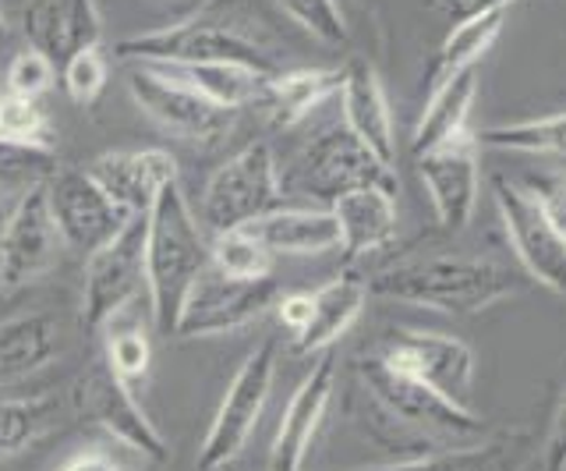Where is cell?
<instances>
[{"label":"cell","mask_w":566,"mask_h":471,"mask_svg":"<svg viewBox=\"0 0 566 471\" xmlns=\"http://www.w3.org/2000/svg\"><path fill=\"white\" fill-rule=\"evenodd\" d=\"M120 61L132 64H238L259 75H276L273 57L252 36L230 22V14L217 8V0L195 8L185 19L138 32L114 46Z\"/></svg>","instance_id":"obj_3"},{"label":"cell","mask_w":566,"mask_h":471,"mask_svg":"<svg viewBox=\"0 0 566 471\" xmlns=\"http://www.w3.org/2000/svg\"><path fill=\"white\" fill-rule=\"evenodd\" d=\"M517 291L503 263L485 255H415L379 270L368 281V294L400 305H418L447 316H474Z\"/></svg>","instance_id":"obj_1"},{"label":"cell","mask_w":566,"mask_h":471,"mask_svg":"<svg viewBox=\"0 0 566 471\" xmlns=\"http://www.w3.org/2000/svg\"><path fill=\"white\" fill-rule=\"evenodd\" d=\"M361 379H365L368 397L407 432L424 436L429 447L471 443L474 436H482V429H485L482 418H478L471 408L453 405L450 397H442L432 387H424V383L394 369V365L382 362L379 355L361 362Z\"/></svg>","instance_id":"obj_5"},{"label":"cell","mask_w":566,"mask_h":471,"mask_svg":"<svg viewBox=\"0 0 566 471\" xmlns=\"http://www.w3.org/2000/svg\"><path fill=\"white\" fill-rule=\"evenodd\" d=\"M64 241L50 217L46 178L32 181L0 223V287H22L53 270Z\"/></svg>","instance_id":"obj_13"},{"label":"cell","mask_w":566,"mask_h":471,"mask_svg":"<svg viewBox=\"0 0 566 471\" xmlns=\"http://www.w3.org/2000/svg\"><path fill=\"white\" fill-rule=\"evenodd\" d=\"M0 299H4V287H0Z\"/></svg>","instance_id":"obj_47"},{"label":"cell","mask_w":566,"mask_h":471,"mask_svg":"<svg viewBox=\"0 0 566 471\" xmlns=\"http://www.w3.org/2000/svg\"><path fill=\"white\" fill-rule=\"evenodd\" d=\"M368 299V281L361 273H340L312 291V323L294 337L297 355H326L333 341H340L354 320L361 316Z\"/></svg>","instance_id":"obj_24"},{"label":"cell","mask_w":566,"mask_h":471,"mask_svg":"<svg viewBox=\"0 0 566 471\" xmlns=\"http://www.w3.org/2000/svg\"><path fill=\"white\" fill-rule=\"evenodd\" d=\"M535 436L527 429H506L485 443H464L450 450L424 453V458L382 468H350V471H527L535 461Z\"/></svg>","instance_id":"obj_22"},{"label":"cell","mask_w":566,"mask_h":471,"mask_svg":"<svg viewBox=\"0 0 566 471\" xmlns=\"http://www.w3.org/2000/svg\"><path fill=\"white\" fill-rule=\"evenodd\" d=\"M146 287V213L132 217L124 231L106 241L85 259L82 276V329L99 334V329L117 320V312Z\"/></svg>","instance_id":"obj_8"},{"label":"cell","mask_w":566,"mask_h":471,"mask_svg":"<svg viewBox=\"0 0 566 471\" xmlns=\"http://www.w3.org/2000/svg\"><path fill=\"white\" fill-rule=\"evenodd\" d=\"M527 191L542 202L548 220H553L556 231L566 238V174L563 170H538V174H531Z\"/></svg>","instance_id":"obj_38"},{"label":"cell","mask_w":566,"mask_h":471,"mask_svg":"<svg viewBox=\"0 0 566 471\" xmlns=\"http://www.w3.org/2000/svg\"><path fill=\"white\" fill-rule=\"evenodd\" d=\"M64 341L57 312L29 308L18 316L0 320V387L22 383L53 365Z\"/></svg>","instance_id":"obj_21"},{"label":"cell","mask_w":566,"mask_h":471,"mask_svg":"<svg viewBox=\"0 0 566 471\" xmlns=\"http://www.w3.org/2000/svg\"><path fill=\"white\" fill-rule=\"evenodd\" d=\"M283 202V178L270 143H248L227 164L209 174L199 202L202 231L227 234L238 227H252Z\"/></svg>","instance_id":"obj_4"},{"label":"cell","mask_w":566,"mask_h":471,"mask_svg":"<svg viewBox=\"0 0 566 471\" xmlns=\"http://www.w3.org/2000/svg\"><path fill=\"white\" fill-rule=\"evenodd\" d=\"M538 464H542V471H566V387L559 394L553 426H548L545 440H542Z\"/></svg>","instance_id":"obj_39"},{"label":"cell","mask_w":566,"mask_h":471,"mask_svg":"<svg viewBox=\"0 0 566 471\" xmlns=\"http://www.w3.org/2000/svg\"><path fill=\"white\" fill-rule=\"evenodd\" d=\"M382 362L407 373L411 379L450 397L453 405L468 408V394L474 383V352L457 337L429 334V329H400L379 352Z\"/></svg>","instance_id":"obj_16"},{"label":"cell","mask_w":566,"mask_h":471,"mask_svg":"<svg viewBox=\"0 0 566 471\" xmlns=\"http://www.w3.org/2000/svg\"><path fill=\"white\" fill-rule=\"evenodd\" d=\"M273 255H323L340 249V227L329 209H273L248 227Z\"/></svg>","instance_id":"obj_25"},{"label":"cell","mask_w":566,"mask_h":471,"mask_svg":"<svg viewBox=\"0 0 566 471\" xmlns=\"http://www.w3.org/2000/svg\"><path fill=\"white\" fill-rule=\"evenodd\" d=\"M344 67H297V72H276L265 78L262 103L270 111V121L280 128H291L305 121L318 103H326L333 93H340Z\"/></svg>","instance_id":"obj_27"},{"label":"cell","mask_w":566,"mask_h":471,"mask_svg":"<svg viewBox=\"0 0 566 471\" xmlns=\"http://www.w3.org/2000/svg\"><path fill=\"white\" fill-rule=\"evenodd\" d=\"M61 82H64V93L71 103H78V107H93V103L103 96L106 82H111V67H106L103 50L93 46V50H82V54L64 61Z\"/></svg>","instance_id":"obj_36"},{"label":"cell","mask_w":566,"mask_h":471,"mask_svg":"<svg viewBox=\"0 0 566 471\" xmlns=\"http://www.w3.org/2000/svg\"><path fill=\"white\" fill-rule=\"evenodd\" d=\"M510 8H492V11H478L468 14V19H457V25L450 29V36L442 40L439 54L429 64V82H424V96H432L436 90H442L450 78L474 72V64L482 61L492 43L500 40V32L506 25Z\"/></svg>","instance_id":"obj_26"},{"label":"cell","mask_w":566,"mask_h":471,"mask_svg":"<svg viewBox=\"0 0 566 471\" xmlns=\"http://www.w3.org/2000/svg\"><path fill=\"white\" fill-rule=\"evenodd\" d=\"M209 270V238L191 213L181 185L159 191L146 213V299L153 326L174 334L195 281Z\"/></svg>","instance_id":"obj_2"},{"label":"cell","mask_w":566,"mask_h":471,"mask_svg":"<svg viewBox=\"0 0 566 471\" xmlns=\"http://www.w3.org/2000/svg\"><path fill=\"white\" fill-rule=\"evenodd\" d=\"M474 132H460L450 143L415 156L418 178L436 206V217L447 231H464L474 217L478 191H482V153Z\"/></svg>","instance_id":"obj_15"},{"label":"cell","mask_w":566,"mask_h":471,"mask_svg":"<svg viewBox=\"0 0 566 471\" xmlns=\"http://www.w3.org/2000/svg\"><path fill=\"white\" fill-rule=\"evenodd\" d=\"M57 397H0V461L25 453L57 426Z\"/></svg>","instance_id":"obj_30"},{"label":"cell","mask_w":566,"mask_h":471,"mask_svg":"<svg viewBox=\"0 0 566 471\" xmlns=\"http://www.w3.org/2000/svg\"><path fill=\"white\" fill-rule=\"evenodd\" d=\"M8 220V202H4V185H0V223Z\"/></svg>","instance_id":"obj_43"},{"label":"cell","mask_w":566,"mask_h":471,"mask_svg":"<svg viewBox=\"0 0 566 471\" xmlns=\"http://www.w3.org/2000/svg\"><path fill=\"white\" fill-rule=\"evenodd\" d=\"M276 379V337H265L259 347L244 355L238 373L230 376L220 397V408L199 443V471H217L230 464L252 440V432L262 418L265 400H270Z\"/></svg>","instance_id":"obj_6"},{"label":"cell","mask_w":566,"mask_h":471,"mask_svg":"<svg viewBox=\"0 0 566 471\" xmlns=\"http://www.w3.org/2000/svg\"><path fill=\"white\" fill-rule=\"evenodd\" d=\"M273 259L276 255L265 249L248 227L209 238V263L227 276H244V281L273 276Z\"/></svg>","instance_id":"obj_33"},{"label":"cell","mask_w":566,"mask_h":471,"mask_svg":"<svg viewBox=\"0 0 566 471\" xmlns=\"http://www.w3.org/2000/svg\"><path fill=\"white\" fill-rule=\"evenodd\" d=\"M0 90H4V78H0Z\"/></svg>","instance_id":"obj_46"},{"label":"cell","mask_w":566,"mask_h":471,"mask_svg":"<svg viewBox=\"0 0 566 471\" xmlns=\"http://www.w3.org/2000/svg\"><path fill=\"white\" fill-rule=\"evenodd\" d=\"M106 365L124 379V383H135L149 376V365H153V344L149 334L142 326H128V329H111L106 334V352H103Z\"/></svg>","instance_id":"obj_35"},{"label":"cell","mask_w":566,"mask_h":471,"mask_svg":"<svg viewBox=\"0 0 566 471\" xmlns=\"http://www.w3.org/2000/svg\"><path fill=\"white\" fill-rule=\"evenodd\" d=\"M474 93H478V75L464 72V75L450 78L432 96H424V114L418 121V132H415V143H411L415 156L450 143V138H457L460 132H468Z\"/></svg>","instance_id":"obj_28"},{"label":"cell","mask_w":566,"mask_h":471,"mask_svg":"<svg viewBox=\"0 0 566 471\" xmlns=\"http://www.w3.org/2000/svg\"><path fill=\"white\" fill-rule=\"evenodd\" d=\"M276 8L287 14V19L305 29L312 40H318L323 46H347L350 40V29L347 19L336 0H276Z\"/></svg>","instance_id":"obj_34"},{"label":"cell","mask_w":566,"mask_h":471,"mask_svg":"<svg viewBox=\"0 0 566 471\" xmlns=\"http://www.w3.org/2000/svg\"><path fill=\"white\" fill-rule=\"evenodd\" d=\"M53 471H132L114 450L106 447H85L78 453H71L67 461H61Z\"/></svg>","instance_id":"obj_40"},{"label":"cell","mask_w":566,"mask_h":471,"mask_svg":"<svg viewBox=\"0 0 566 471\" xmlns=\"http://www.w3.org/2000/svg\"><path fill=\"white\" fill-rule=\"evenodd\" d=\"M217 471H241V468H238L234 461H230V464H223V468H217Z\"/></svg>","instance_id":"obj_45"},{"label":"cell","mask_w":566,"mask_h":471,"mask_svg":"<svg viewBox=\"0 0 566 471\" xmlns=\"http://www.w3.org/2000/svg\"><path fill=\"white\" fill-rule=\"evenodd\" d=\"M329 213L340 227V249L347 259L379 252L397 238V196L386 185L347 191L329 206Z\"/></svg>","instance_id":"obj_23"},{"label":"cell","mask_w":566,"mask_h":471,"mask_svg":"<svg viewBox=\"0 0 566 471\" xmlns=\"http://www.w3.org/2000/svg\"><path fill=\"white\" fill-rule=\"evenodd\" d=\"M103 185L124 213H149L159 191L177 181V160L167 149H117L99 153L93 164L85 167Z\"/></svg>","instance_id":"obj_18"},{"label":"cell","mask_w":566,"mask_h":471,"mask_svg":"<svg viewBox=\"0 0 566 471\" xmlns=\"http://www.w3.org/2000/svg\"><path fill=\"white\" fill-rule=\"evenodd\" d=\"M128 93L138 103V111L153 117L159 128L170 132L185 143H220L234 128V111L217 107L202 93H195L188 82L174 78L170 72L156 64H132L128 72Z\"/></svg>","instance_id":"obj_9"},{"label":"cell","mask_w":566,"mask_h":471,"mask_svg":"<svg viewBox=\"0 0 566 471\" xmlns=\"http://www.w3.org/2000/svg\"><path fill=\"white\" fill-rule=\"evenodd\" d=\"M46 202L50 217L57 223V234L64 241V249L78 255H93L103 249L106 241H114L124 223L132 220V213L106 196L103 185L88 170L78 167H61L46 174Z\"/></svg>","instance_id":"obj_11"},{"label":"cell","mask_w":566,"mask_h":471,"mask_svg":"<svg viewBox=\"0 0 566 471\" xmlns=\"http://www.w3.org/2000/svg\"><path fill=\"white\" fill-rule=\"evenodd\" d=\"M297 178L312 196L329 199V206L358 188H371V185L397 188L394 170L379 164L376 153H371L347 125L329 128L312 138L305 153L297 156Z\"/></svg>","instance_id":"obj_14"},{"label":"cell","mask_w":566,"mask_h":471,"mask_svg":"<svg viewBox=\"0 0 566 471\" xmlns=\"http://www.w3.org/2000/svg\"><path fill=\"white\" fill-rule=\"evenodd\" d=\"M276 316L280 323L291 329V334L297 337L301 329H305L312 323V291H294V294H280L276 302Z\"/></svg>","instance_id":"obj_41"},{"label":"cell","mask_w":566,"mask_h":471,"mask_svg":"<svg viewBox=\"0 0 566 471\" xmlns=\"http://www.w3.org/2000/svg\"><path fill=\"white\" fill-rule=\"evenodd\" d=\"M492 199L500 209L510 249L535 281L556 294H566V238L548 220L542 202L510 178H492Z\"/></svg>","instance_id":"obj_12"},{"label":"cell","mask_w":566,"mask_h":471,"mask_svg":"<svg viewBox=\"0 0 566 471\" xmlns=\"http://www.w3.org/2000/svg\"><path fill=\"white\" fill-rule=\"evenodd\" d=\"M8 40V19H4V11H0V43Z\"/></svg>","instance_id":"obj_44"},{"label":"cell","mask_w":566,"mask_h":471,"mask_svg":"<svg viewBox=\"0 0 566 471\" xmlns=\"http://www.w3.org/2000/svg\"><path fill=\"white\" fill-rule=\"evenodd\" d=\"M280 284L273 276L244 281V276H227L209 263V270L195 281L188 305L177 320L174 337H217L234 334L248 323H255L280 302Z\"/></svg>","instance_id":"obj_10"},{"label":"cell","mask_w":566,"mask_h":471,"mask_svg":"<svg viewBox=\"0 0 566 471\" xmlns=\"http://www.w3.org/2000/svg\"><path fill=\"white\" fill-rule=\"evenodd\" d=\"M340 107H344V125L361 138V143L376 153V160L394 170L397 160V132H394V114L382 93V82L376 67L368 61L354 57L344 67L340 82Z\"/></svg>","instance_id":"obj_20"},{"label":"cell","mask_w":566,"mask_h":471,"mask_svg":"<svg viewBox=\"0 0 566 471\" xmlns=\"http://www.w3.org/2000/svg\"><path fill=\"white\" fill-rule=\"evenodd\" d=\"M71 405H75V411L88 426H96L103 436H111L114 443L135 450L138 458L156 461V464H164L170 458V443L146 415V408H142L135 387L124 383L111 365H106V358L85 365L78 373L75 387H71Z\"/></svg>","instance_id":"obj_7"},{"label":"cell","mask_w":566,"mask_h":471,"mask_svg":"<svg viewBox=\"0 0 566 471\" xmlns=\"http://www.w3.org/2000/svg\"><path fill=\"white\" fill-rule=\"evenodd\" d=\"M336 387V362L333 355H318L312 365V373L301 379V387L291 394L287 408L280 415V426L270 447V471H301L308 458V447L315 440L318 426H323V415L333 400Z\"/></svg>","instance_id":"obj_17"},{"label":"cell","mask_w":566,"mask_h":471,"mask_svg":"<svg viewBox=\"0 0 566 471\" xmlns=\"http://www.w3.org/2000/svg\"><path fill=\"white\" fill-rule=\"evenodd\" d=\"M53 75H57V64H53L46 54L40 50H18V54L8 61L4 67V90L14 93V96H29V100H40L50 85H53Z\"/></svg>","instance_id":"obj_37"},{"label":"cell","mask_w":566,"mask_h":471,"mask_svg":"<svg viewBox=\"0 0 566 471\" xmlns=\"http://www.w3.org/2000/svg\"><path fill=\"white\" fill-rule=\"evenodd\" d=\"M0 149L53 153V125L40 100L0 90Z\"/></svg>","instance_id":"obj_32"},{"label":"cell","mask_w":566,"mask_h":471,"mask_svg":"<svg viewBox=\"0 0 566 471\" xmlns=\"http://www.w3.org/2000/svg\"><path fill=\"white\" fill-rule=\"evenodd\" d=\"M22 29L32 50L64 67V61L82 50L99 46L103 22L96 0H29L22 11Z\"/></svg>","instance_id":"obj_19"},{"label":"cell","mask_w":566,"mask_h":471,"mask_svg":"<svg viewBox=\"0 0 566 471\" xmlns=\"http://www.w3.org/2000/svg\"><path fill=\"white\" fill-rule=\"evenodd\" d=\"M478 146L510 149L524 156H566V111L535 121H517V125L482 128L474 132Z\"/></svg>","instance_id":"obj_31"},{"label":"cell","mask_w":566,"mask_h":471,"mask_svg":"<svg viewBox=\"0 0 566 471\" xmlns=\"http://www.w3.org/2000/svg\"><path fill=\"white\" fill-rule=\"evenodd\" d=\"M170 72L174 78L188 82L195 93H202L206 100H212L223 111H241L248 103L262 100L265 90V75L248 72V67L238 64H156Z\"/></svg>","instance_id":"obj_29"},{"label":"cell","mask_w":566,"mask_h":471,"mask_svg":"<svg viewBox=\"0 0 566 471\" xmlns=\"http://www.w3.org/2000/svg\"><path fill=\"white\" fill-rule=\"evenodd\" d=\"M439 8H447L453 19H468L478 11H492V8H510L513 0H436Z\"/></svg>","instance_id":"obj_42"}]
</instances>
